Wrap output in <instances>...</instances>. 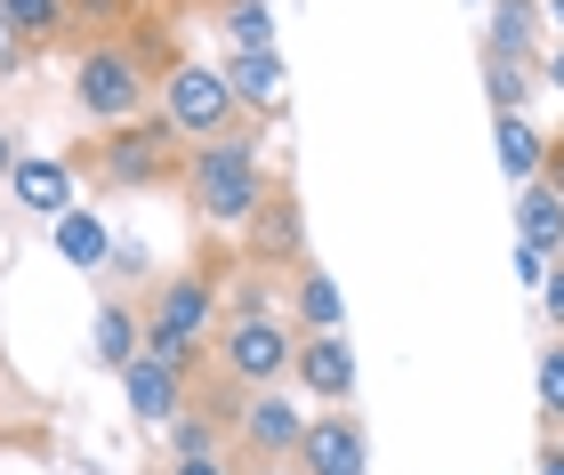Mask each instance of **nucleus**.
<instances>
[{
  "label": "nucleus",
  "mask_w": 564,
  "mask_h": 475,
  "mask_svg": "<svg viewBox=\"0 0 564 475\" xmlns=\"http://www.w3.org/2000/svg\"><path fill=\"white\" fill-rule=\"evenodd\" d=\"M541 307L564 322V258H549V274H541Z\"/></svg>",
  "instance_id": "29"
},
{
  "label": "nucleus",
  "mask_w": 564,
  "mask_h": 475,
  "mask_svg": "<svg viewBox=\"0 0 564 475\" xmlns=\"http://www.w3.org/2000/svg\"><path fill=\"white\" fill-rule=\"evenodd\" d=\"M121 395H130V419H145V428H170V419L186 411V363L138 355L130 371H121Z\"/></svg>",
  "instance_id": "11"
},
{
  "label": "nucleus",
  "mask_w": 564,
  "mask_h": 475,
  "mask_svg": "<svg viewBox=\"0 0 564 475\" xmlns=\"http://www.w3.org/2000/svg\"><path fill=\"white\" fill-rule=\"evenodd\" d=\"M484 57H532L541 65V0H500L484 24Z\"/></svg>",
  "instance_id": "17"
},
{
  "label": "nucleus",
  "mask_w": 564,
  "mask_h": 475,
  "mask_svg": "<svg viewBox=\"0 0 564 475\" xmlns=\"http://www.w3.org/2000/svg\"><path fill=\"white\" fill-rule=\"evenodd\" d=\"M73 9V24H97V33H113L121 16H130V0H65Z\"/></svg>",
  "instance_id": "26"
},
{
  "label": "nucleus",
  "mask_w": 564,
  "mask_h": 475,
  "mask_svg": "<svg viewBox=\"0 0 564 475\" xmlns=\"http://www.w3.org/2000/svg\"><path fill=\"white\" fill-rule=\"evenodd\" d=\"M226 81H235L242 113H282V97H291V65H282V48H226Z\"/></svg>",
  "instance_id": "12"
},
{
  "label": "nucleus",
  "mask_w": 564,
  "mask_h": 475,
  "mask_svg": "<svg viewBox=\"0 0 564 475\" xmlns=\"http://www.w3.org/2000/svg\"><path fill=\"white\" fill-rule=\"evenodd\" d=\"M291 355H299V322L291 314H226L218 322V371L235 387H282L291 379Z\"/></svg>",
  "instance_id": "5"
},
{
  "label": "nucleus",
  "mask_w": 564,
  "mask_h": 475,
  "mask_svg": "<svg viewBox=\"0 0 564 475\" xmlns=\"http://www.w3.org/2000/svg\"><path fill=\"white\" fill-rule=\"evenodd\" d=\"M226 443V419H218V404H186L170 419V460H194V452H218Z\"/></svg>",
  "instance_id": "22"
},
{
  "label": "nucleus",
  "mask_w": 564,
  "mask_h": 475,
  "mask_svg": "<svg viewBox=\"0 0 564 475\" xmlns=\"http://www.w3.org/2000/svg\"><path fill=\"white\" fill-rule=\"evenodd\" d=\"M541 475H564V452H556V443H549V452H541Z\"/></svg>",
  "instance_id": "35"
},
{
  "label": "nucleus",
  "mask_w": 564,
  "mask_h": 475,
  "mask_svg": "<svg viewBox=\"0 0 564 475\" xmlns=\"http://www.w3.org/2000/svg\"><path fill=\"white\" fill-rule=\"evenodd\" d=\"M291 322L299 331H347V298H339V283H330L315 258L291 266Z\"/></svg>",
  "instance_id": "15"
},
{
  "label": "nucleus",
  "mask_w": 564,
  "mask_h": 475,
  "mask_svg": "<svg viewBox=\"0 0 564 475\" xmlns=\"http://www.w3.org/2000/svg\"><path fill=\"white\" fill-rule=\"evenodd\" d=\"M24 65H33V41H24L9 16H0V73H24Z\"/></svg>",
  "instance_id": "27"
},
{
  "label": "nucleus",
  "mask_w": 564,
  "mask_h": 475,
  "mask_svg": "<svg viewBox=\"0 0 564 475\" xmlns=\"http://www.w3.org/2000/svg\"><path fill=\"white\" fill-rule=\"evenodd\" d=\"M138 355H145V307L106 298V307L89 314V363H97V371H130Z\"/></svg>",
  "instance_id": "14"
},
{
  "label": "nucleus",
  "mask_w": 564,
  "mask_h": 475,
  "mask_svg": "<svg viewBox=\"0 0 564 475\" xmlns=\"http://www.w3.org/2000/svg\"><path fill=\"white\" fill-rule=\"evenodd\" d=\"M492 154H500V169H508V178H541V154H549V137H541V121H532V113H500L492 121Z\"/></svg>",
  "instance_id": "19"
},
{
  "label": "nucleus",
  "mask_w": 564,
  "mask_h": 475,
  "mask_svg": "<svg viewBox=\"0 0 564 475\" xmlns=\"http://www.w3.org/2000/svg\"><path fill=\"white\" fill-rule=\"evenodd\" d=\"M242 258L250 266H267V274H282V266H299L306 258V210H299V194L291 186H274L259 210H250V227H242Z\"/></svg>",
  "instance_id": "9"
},
{
  "label": "nucleus",
  "mask_w": 564,
  "mask_h": 475,
  "mask_svg": "<svg viewBox=\"0 0 564 475\" xmlns=\"http://www.w3.org/2000/svg\"><path fill=\"white\" fill-rule=\"evenodd\" d=\"M57 258H65L73 274H106V258H113V234H106V218L73 202V210L57 218Z\"/></svg>",
  "instance_id": "18"
},
{
  "label": "nucleus",
  "mask_w": 564,
  "mask_h": 475,
  "mask_svg": "<svg viewBox=\"0 0 564 475\" xmlns=\"http://www.w3.org/2000/svg\"><path fill=\"white\" fill-rule=\"evenodd\" d=\"M282 290L267 283V266H250V283H235V298H226V314H274Z\"/></svg>",
  "instance_id": "25"
},
{
  "label": "nucleus",
  "mask_w": 564,
  "mask_h": 475,
  "mask_svg": "<svg viewBox=\"0 0 564 475\" xmlns=\"http://www.w3.org/2000/svg\"><path fill=\"white\" fill-rule=\"evenodd\" d=\"M9 169H17V137L0 130V186H9Z\"/></svg>",
  "instance_id": "34"
},
{
  "label": "nucleus",
  "mask_w": 564,
  "mask_h": 475,
  "mask_svg": "<svg viewBox=\"0 0 564 475\" xmlns=\"http://www.w3.org/2000/svg\"><path fill=\"white\" fill-rule=\"evenodd\" d=\"M170 475H235V467H218V452H194V460H170Z\"/></svg>",
  "instance_id": "31"
},
{
  "label": "nucleus",
  "mask_w": 564,
  "mask_h": 475,
  "mask_svg": "<svg viewBox=\"0 0 564 475\" xmlns=\"http://www.w3.org/2000/svg\"><path fill=\"white\" fill-rule=\"evenodd\" d=\"M541 274H549V250L517 242V283H524V290H541Z\"/></svg>",
  "instance_id": "28"
},
{
  "label": "nucleus",
  "mask_w": 564,
  "mask_h": 475,
  "mask_svg": "<svg viewBox=\"0 0 564 475\" xmlns=\"http://www.w3.org/2000/svg\"><path fill=\"white\" fill-rule=\"evenodd\" d=\"M532 89H541V65L532 57H484V97H492V113H524Z\"/></svg>",
  "instance_id": "20"
},
{
  "label": "nucleus",
  "mask_w": 564,
  "mask_h": 475,
  "mask_svg": "<svg viewBox=\"0 0 564 475\" xmlns=\"http://www.w3.org/2000/svg\"><path fill=\"white\" fill-rule=\"evenodd\" d=\"M226 435H235L250 460L282 467V460L299 452V435H306V411L282 404V387H242V411H235V428H226Z\"/></svg>",
  "instance_id": "8"
},
{
  "label": "nucleus",
  "mask_w": 564,
  "mask_h": 475,
  "mask_svg": "<svg viewBox=\"0 0 564 475\" xmlns=\"http://www.w3.org/2000/svg\"><path fill=\"white\" fill-rule=\"evenodd\" d=\"M541 178L564 194V137H549V154H541Z\"/></svg>",
  "instance_id": "32"
},
{
  "label": "nucleus",
  "mask_w": 564,
  "mask_h": 475,
  "mask_svg": "<svg viewBox=\"0 0 564 475\" xmlns=\"http://www.w3.org/2000/svg\"><path fill=\"white\" fill-rule=\"evenodd\" d=\"M517 242L564 258V194H556L549 178H524V186H517Z\"/></svg>",
  "instance_id": "16"
},
{
  "label": "nucleus",
  "mask_w": 564,
  "mask_h": 475,
  "mask_svg": "<svg viewBox=\"0 0 564 475\" xmlns=\"http://www.w3.org/2000/svg\"><path fill=\"white\" fill-rule=\"evenodd\" d=\"M532 387H541V411L564 428V339H556V346H541V363H532Z\"/></svg>",
  "instance_id": "24"
},
{
  "label": "nucleus",
  "mask_w": 564,
  "mask_h": 475,
  "mask_svg": "<svg viewBox=\"0 0 564 475\" xmlns=\"http://www.w3.org/2000/svg\"><path fill=\"white\" fill-rule=\"evenodd\" d=\"M162 113H170V130L186 145H202V137H218V130L242 121V97H235V81H226V65L177 57V65H162Z\"/></svg>",
  "instance_id": "6"
},
{
  "label": "nucleus",
  "mask_w": 564,
  "mask_h": 475,
  "mask_svg": "<svg viewBox=\"0 0 564 475\" xmlns=\"http://www.w3.org/2000/svg\"><path fill=\"white\" fill-rule=\"evenodd\" d=\"M9 194H17V210H33V218L57 227V218L73 210V162H57V154H17Z\"/></svg>",
  "instance_id": "13"
},
{
  "label": "nucleus",
  "mask_w": 564,
  "mask_h": 475,
  "mask_svg": "<svg viewBox=\"0 0 564 475\" xmlns=\"http://www.w3.org/2000/svg\"><path fill=\"white\" fill-rule=\"evenodd\" d=\"M177 194H186V210L202 227H250V210L267 202V162H259V130H218L186 145V162H177Z\"/></svg>",
  "instance_id": "1"
},
{
  "label": "nucleus",
  "mask_w": 564,
  "mask_h": 475,
  "mask_svg": "<svg viewBox=\"0 0 564 475\" xmlns=\"http://www.w3.org/2000/svg\"><path fill=\"white\" fill-rule=\"evenodd\" d=\"M218 24H226V48H282V24L267 0H218Z\"/></svg>",
  "instance_id": "21"
},
{
  "label": "nucleus",
  "mask_w": 564,
  "mask_h": 475,
  "mask_svg": "<svg viewBox=\"0 0 564 475\" xmlns=\"http://www.w3.org/2000/svg\"><path fill=\"white\" fill-rule=\"evenodd\" d=\"M291 379L306 387V404H355V346H347V331H299Z\"/></svg>",
  "instance_id": "10"
},
{
  "label": "nucleus",
  "mask_w": 564,
  "mask_h": 475,
  "mask_svg": "<svg viewBox=\"0 0 564 475\" xmlns=\"http://www.w3.org/2000/svg\"><path fill=\"white\" fill-rule=\"evenodd\" d=\"M177 162H186V137L170 130V113H138L121 121V130H106V145H97V178H106L113 194H145V186H170Z\"/></svg>",
  "instance_id": "4"
},
{
  "label": "nucleus",
  "mask_w": 564,
  "mask_h": 475,
  "mask_svg": "<svg viewBox=\"0 0 564 475\" xmlns=\"http://www.w3.org/2000/svg\"><path fill=\"white\" fill-rule=\"evenodd\" d=\"M549 24H556V41H564V0H549Z\"/></svg>",
  "instance_id": "36"
},
{
  "label": "nucleus",
  "mask_w": 564,
  "mask_h": 475,
  "mask_svg": "<svg viewBox=\"0 0 564 475\" xmlns=\"http://www.w3.org/2000/svg\"><path fill=\"white\" fill-rule=\"evenodd\" d=\"M153 106V65L138 57L130 41H89L82 57H73V113L89 121V130H121V121H138Z\"/></svg>",
  "instance_id": "2"
},
{
  "label": "nucleus",
  "mask_w": 564,
  "mask_h": 475,
  "mask_svg": "<svg viewBox=\"0 0 564 475\" xmlns=\"http://www.w3.org/2000/svg\"><path fill=\"white\" fill-rule=\"evenodd\" d=\"M541 81H549V89L564 97V41H556V48H549V57H541Z\"/></svg>",
  "instance_id": "33"
},
{
  "label": "nucleus",
  "mask_w": 564,
  "mask_h": 475,
  "mask_svg": "<svg viewBox=\"0 0 564 475\" xmlns=\"http://www.w3.org/2000/svg\"><path fill=\"white\" fill-rule=\"evenodd\" d=\"M113 274H130V283H138V274H145V242H113V258H106Z\"/></svg>",
  "instance_id": "30"
},
{
  "label": "nucleus",
  "mask_w": 564,
  "mask_h": 475,
  "mask_svg": "<svg viewBox=\"0 0 564 475\" xmlns=\"http://www.w3.org/2000/svg\"><path fill=\"white\" fill-rule=\"evenodd\" d=\"M0 16H9V24H17V33L33 41V48H48V41H57L65 24H73V9H65V0H0Z\"/></svg>",
  "instance_id": "23"
},
{
  "label": "nucleus",
  "mask_w": 564,
  "mask_h": 475,
  "mask_svg": "<svg viewBox=\"0 0 564 475\" xmlns=\"http://www.w3.org/2000/svg\"><path fill=\"white\" fill-rule=\"evenodd\" d=\"M291 467L299 475H371V435H364V419H355V404H323L306 419Z\"/></svg>",
  "instance_id": "7"
},
{
  "label": "nucleus",
  "mask_w": 564,
  "mask_h": 475,
  "mask_svg": "<svg viewBox=\"0 0 564 475\" xmlns=\"http://www.w3.org/2000/svg\"><path fill=\"white\" fill-rule=\"evenodd\" d=\"M218 331V283L202 266L186 274H162L145 298V355H162V363H186L194 371V346Z\"/></svg>",
  "instance_id": "3"
}]
</instances>
